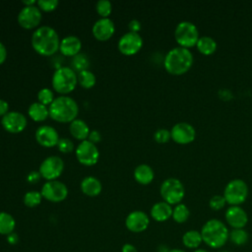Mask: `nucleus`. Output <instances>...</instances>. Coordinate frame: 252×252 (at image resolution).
Returning a JSON list of instances; mask_svg holds the SVG:
<instances>
[{
    "mask_svg": "<svg viewBox=\"0 0 252 252\" xmlns=\"http://www.w3.org/2000/svg\"><path fill=\"white\" fill-rule=\"evenodd\" d=\"M60 38L57 32L49 26L37 28L32 34V46L42 56H51L59 50Z\"/></svg>",
    "mask_w": 252,
    "mask_h": 252,
    "instance_id": "f257e3e1",
    "label": "nucleus"
},
{
    "mask_svg": "<svg viewBox=\"0 0 252 252\" xmlns=\"http://www.w3.org/2000/svg\"><path fill=\"white\" fill-rule=\"evenodd\" d=\"M193 55L188 48L181 46L170 49L163 60L165 70L171 75H183L193 65Z\"/></svg>",
    "mask_w": 252,
    "mask_h": 252,
    "instance_id": "f03ea898",
    "label": "nucleus"
},
{
    "mask_svg": "<svg viewBox=\"0 0 252 252\" xmlns=\"http://www.w3.org/2000/svg\"><path fill=\"white\" fill-rule=\"evenodd\" d=\"M49 116L60 123L72 122L77 119L79 106L76 100L68 95H59L54 98L48 107Z\"/></svg>",
    "mask_w": 252,
    "mask_h": 252,
    "instance_id": "7ed1b4c3",
    "label": "nucleus"
},
{
    "mask_svg": "<svg viewBox=\"0 0 252 252\" xmlns=\"http://www.w3.org/2000/svg\"><path fill=\"white\" fill-rule=\"evenodd\" d=\"M203 242L211 248H220L228 240L229 231L227 226L220 220L212 219L204 223L201 229Z\"/></svg>",
    "mask_w": 252,
    "mask_h": 252,
    "instance_id": "20e7f679",
    "label": "nucleus"
},
{
    "mask_svg": "<svg viewBox=\"0 0 252 252\" xmlns=\"http://www.w3.org/2000/svg\"><path fill=\"white\" fill-rule=\"evenodd\" d=\"M78 84L77 73L70 67L57 68L51 78L53 90L60 94H67L73 92Z\"/></svg>",
    "mask_w": 252,
    "mask_h": 252,
    "instance_id": "39448f33",
    "label": "nucleus"
},
{
    "mask_svg": "<svg viewBox=\"0 0 252 252\" xmlns=\"http://www.w3.org/2000/svg\"><path fill=\"white\" fill-rule=\"evenodd\" d=\"M174 37L179 46L190 48L197 44L199 39V32L197 27L188 21L180 22L174 31Z\"/></svg>",
    "mask_w": 252,
    "mask_h": 252,
    "instance_id": "423d86ee",
    "label": "nucleus"
},
{
    "mask_svg": "<svg viewBox=\"0 0 252 252\" xmlns=\"http://www.w3.org/2000/svg\"><path fill=\"white\" fill-rule=\"evenodd\" d=\"M159 192L163 201L169 205L180 204L185 195V189L182 182L173 177L167 178L161 183Z\"/></svg>",
    "mask_w": 252,
    "mask_h": 252,
    "instance_id": "0eeeda50",
    "label": "nucleus"
},
{
    "mask_svg": "<svg viewBox=\"0 0 252 252\" xmlns=\"http://www.w3.org/2000/svg\"><path fill=\"white\" fill-rule=\"evenodd\" d=\"M248 196V186L242 179H233L229 181L224 190L223 197L226 204L230 206H239L244 203Z\"/></svg>",
    "mask_w": 252,
    "mask_h": 252,
    "instance_id": "6e6552de",
    "label": "nucleus"
},
{
    "mask_svg": "<svg viewBox=\"0 0 252 252\" xmlns=\"http://www.w3.org/2000/svg\"><path fill=\"white\" fill-rule=\"evenodd\" d=\"M64 161L57 156H49L42 160L38 172L47 181L56 180L63 172Z\"/></svg>",
    "mask_w": 252,
    "mask_h": 252,
    "instance_id": "1a4fd4ad",
    "label": "nucleus"
},
{
    "mask_svg": "<svg viewBox=\"0 0 252 252\" xmlns=\"http://www.w3.org/2000/svg\"><path fill=\"white\" fill-rule=\"evenodd\" d=\"M75 155L78 161L86 166H92L95 164L99 158V152L96 145L91 143L88 140L80 142L75 150Z\"/></svg>",
    "mask_w": 252,
    "mask_h": 252,
    "instance_id": "9d476101",
    "label": "nucleus"
},
{
    "mask_svg": "<svg viewBox=\"0 0 252 252\" xmlns=\"http://www.w3.org/2000/svg\"><path fill=\"white\" fill-rule=\"evenodd\" d=\"M42 198L47 201L58 203L64 201L68 196L67 186L59 180H50L46 181L40 190Z\"/></svg>",
    "mask_w": 252,
    "mask_h": 252,
    "instance_id": "9b49d317",
    "label": "nucleus"
},
{
    "mask_svg": "<svg viewBox=\"0 0 252 252\" xmlns=\"http://www.w3.org/2000/svg\"><path fill=\"white\" fill-rule=\"evenodd\" d=\"M143 46V38L139 32H127L118 40L117 47L119 51L127 56L134 55Z\"/></svg>",
    "mask_w": 252,
    "mask_h": 252,
    "instance_id": "f8f14e48",
    "label": "nucleus"
},
{
    "mask_svg": "<svg viewBox=\"0 0 252 252\" xmlns=\"http://www.w3.org/2000/svg\"><path fill=\"white\" fill-rule=\"evenodd\" d=\"M41 11L40 9L33 5V6H24L18 14V23L19 25L26 29L32 30L36 28L41 22Z\"/></svg>",
    "mask_w": 252,
    "mask_h": 252,
    "instance_id": "ddd939ff",
    "label": "nucleus"
},
{
    "mask_svg": "<svg viewBox=\"0 0 252 252\" xmlns=\"http://www.w3.org/2000/svg\"><path fill=\"white\" fill-rule=\"evenodd\" d=\"M171 139L179 145H187L195 140V128L187 122L176 123L170 130Z\"/></svg>",
    "mask_w": 252,
    "mask_h": 252,
    "instance_id": "4468645a",
    "label": "nucleus"
},
{
    "mask_svg": "<svg viewBox=\"0 0 252 252\" xmlns=\"http://www.w3.org/2000/svg\"><path fill=\"white\" fill-rule=\"evenodd\" d=\"M27 123V117L19 111H9L1 118L2 127L12 134L22 132L26 128Z\"/></svg>",
    "mask_w": 252,
    "mask_h": 252,
    "instance_id": "2eb2a0df",
    "label": "nucleus"
},
{
    "mask_svg": "<svg viewBox=\"0 0 252 252\" xmlns=\"http://www.w3.org/2000/svg\"><path fill=\"white\" fill-rule=\"evenodd\" d=\"M150 224L149 216L143 211L131 212L125 220V225L132 232H142L148 228Z\"/></svg>",
    "mask_w": 252,
    "mask_h": 252,
    "instance_id": "dca6fc26",
    "label": "nucleus"
},
{
    "mask_svg": "<svg viewBox=\"0 0 252 252\" xmlns=\"http://www.w3.org/2000/svg\"><path fill=\"white\" fill-rule=\"evenodd\" d=\"M34 137L36 142L45 148H51L57 145L59 141V135L55 128L49 125H41L39 126L34 133Z\"/></svg>",
    "mask_w": 252,
    "mask_h": 252,
    "instance_id": "f3484780",
    "label": "nucleus"
},
{
    "mask_svg": "<svg viewBox=\"0 0 252 252\" xmlns=\"http://www.w3.org/2000/svg\"><path fill=\"white\" fill-rule=\"evenodd\" d=\"M92 32L95 39L99 41H106L114 34L115 26L111 19L100 18L94 24Z\"/></svg>",
    "mask_w": 252,
    "mask_h": 252,
    "instance_id": "a211bd4d",
    "label": "nucleus"
},
{
    "mask_svg": "<svg viewBox=\"0 0 252 252\" xmlns=\"http://www.w3.org/2000/svg\"><path fill=\"white\" fill-rule=\"evenodd\" d=\"M225 220L233 228H244L248 222V216L240 206H230L224 214Z\"/></svg>",
    "mask_w": 252,
    "mask_h": 252,
    "instance_id": "6ab92c4d",
    "label": "nucleus"
},
{
    "mask_svg": "<svg viewBox=\"0 0 252 252\" xmlns=\"http://www.w3.org/2000/svg\"><path fill=\"white\" fill-rule=\"evenodd\" d=\"M82 48V41L76 35H67L60 40L59 51L62 55L74 57L80 53Z\"/></svg>",
    "mask_w": 252,
    "mask_h": 252,
    "instance_id": "aec40b11",
    "label": "nucleus"
},
{
    "mask_svg": "<svg viewBox=\"0 0 252 252\" xmlns=\"http://www.w3.org/2000/svg\"><path fill=\"white\" fill-rule=\"evenodd\" d=\"M172 207L164 201L154 204L151 209V217L158 222L165 221L172 216Z\"/></svg>",
    "mask_w": 252,
    "mask_h": 252,
    "instance_id": "412c9836",
    "label": "nucleus"
},
{
    "mask_svg": "<svg viewBox=\"0 0 252 252\" xmlns=\"http://www.w3.org/2000/svg\"><path fill=\"white\" fill-rule=\"evenodd\" d=\"M82 192L89 197H95L100 194L102 190V185L100 181L94 176H87L81 181Z\"/></svg>",
    "mask_w": 252,
    "mask_h": 252,
    "instance_id": "4be33fe9",
    "label": "nucleus"
},
{
    "mask_svg": "<svg viewBox=\"0 0 252 252\" xmlns=\"http://www.w3.org/2000/svg\"><path fill=\"white\" fill-rule=\"evenodd\" d=\"M69 131L75 139L80 140L81 142L87 140L89 137V134L91 132L88 124L85 121H83L82 119L73 120L70 123Z\"/></svg>",
    "mask_w": 252,
    "mask_h": 252,
    "instance_id": "5701e85b",
    "label": "nucleus"
},
{
    "mask_svg": "<svg viewBox=\"0 0 252 252\" xmlns=\"http://www.w3.org/2000/svg\"><path fill=\"white\" fill-rule=\"evenodd\" d=\"M154 177H155L154 170L149 164H146V163L139 164L134 170L135 180L142 185L150 184L153 181Z\"/></svg>",
    "mask_w": 252,
    "mask_h": 252,
    "instance_id": "b1692460",
    "label": "nucleus"
},
{
    "mask_svg": "<svg viewBox=\"0 0 252 252\" xmlns=\"http://www.w3.org/2000/svg\"><path fill=\"white\" fill-rule=\"evenodd\" d=\"M28 114L35 122L44 121L49 116V110L46 105L40 102H32L28 108Z\"/></svg>",
    "mask_w": 252,
    "mask_h": 252,
    "instance_id": "393cba45",
    "label": "nucleus"
},
{
    "mask_svg": "<svg viewBox=\"0 0 252 252\" xmlns=\"http://www.w3.org/2000/svg\"><path fill=\"white\" fill-rule=\"evenodd\" d=\"M203 242L201 232L195 229L187 230L183 235H182V243L186 248L189 249H198L201 243Z\"/></svg>",
    "mask_w": 252,
    "mask_h": 252,
    "instance_id": "a878e982",
    "label": "nucleus"
},
{
    "mask_svg": "<svg viewBox=\"0 0 252 252\" xmlns=\"http://www.w3.org/2000/svg\"><path fill=\"white\" fill-rule=\"evenodd\" d=\"M196 46L199 52L202 53L203 55H211L217 50L218 45L216 40L213 37L205 35V36L199 37Z\"/></svg>",
    "mask_w": 252,
    "mask_h": 252,
    "instance_id": "bb28decb",
    "label": "nucleus"
},
{
    "mask_svg": "<svg viewBox=\"0 0 252 252\" xmlns=\"http://www.w3.org/2000/svg\"><path fill=\"white\" fill-rule=\"evenodd\" d=\"M16 226V220L12 215L0 212V234L8 235L12 233Z\"/></svg>",
    "mask_w": 252,
    "mask_h": 252,
    "instance_id": "cd10ccee",
    "label": "nucleus"
},
{
    "mask_svg": "<svg viewBox=\"0 0 252 252\" xmlns=\"http://www.w3.org/2000/svg\"><path fill=\"white\" fill-rule=\"evenodd\" d=\"M189 216H190V211L188 207L185 204L180 203L175 205V207L173 208L171 218L175 222L183 223L189 219Z\"/></svg>",
    "mask_w": 252,
    "mask_h": 252,
    "instance_id": "c85d7f7f",
    "label": "nucleus"
},
{
    "mask_svg": "<svg viewBox=\"0 0 252 252\" xmlns=\"http://www.w3.org/2000/svg\"><path fill=\"white\" fill-rule=\"evenodd\" d=\"M228 239L232 244L241 246L248 242L249 235L244 228H233L231 231H229Z\"/></svg>",
    "mask_w": 252,
    "mask_h": 252,
    "instance_id": "c756f323",
    "label": "nucleus"
},
{
    "mask_svg": "<svg viewBox=\"0 0 252 252\" xmlns=\"http://www.w3.org/2000/svg\"><path fill=\"white\" fill-rule=\"evenodd\" d=\"M77 77H78V83L84 89H92L95 85V82H96L95 76L93 72L89 70H84L79 72L77 74Z\"/></svg>",
    "mask_w": 252,
    "mask_h": 252,
    "instance_id": "7c9ffc66",
    "label": "nucleus"
},
{
    "mask_svg": "<svg viewBox=\"0 0 252 252\" xmlns=\"http://www.w3.org/2000/svg\"><path fill=\"white\" fill-rule=\"evenodd\" d=\"M42 195L38 191H29L24 195V204L29 208H34L41 203Z\"/></svg>",
    "mask_w": 252,
    "mask_h": 252,
    "instance_id": "2f4dec72",
    "label": "nucleus"
},
{
    "mask_svg": "<svg viewBox=\"0 0 252 252\" xmlns=\"http://www.w3.org/2000/svg\"><path fill=\"white\" fill-rule=\"evenodd\" d=\"M73 70L76 72H81L84 70H88V66H89V58L85 53H79L76 56L73 57Z\"/></svg>",
    "mask_w": 252,
    "mask_h": 252,
    "instance_id": "473e14b6",
    "label": "nucleus"
},
{
    "mask_svg": "<svg viewBox=\"0 0 252 252\" xmlns=\"http://www.w3.org/2000/svg\"><path fill=\"white\" fill-rule=\"evenodd\" d=\"M95 10L101 18H108L112 12V4L108 0H99L95 4Z\"/></svg>",
    "mask_w": 252,
    "mask_h": 252,
    "instance_id": "72a5a7b5",
    "label": "nucleus"
},
{
    "mask_svg": "<svg viewBox=\"0 0 252 252\" xmlns=\"http://www.w3.org/2000/svg\"><path fill=\"white\" fill-rule=\"evenodd\" d=\"M37 100L43 105H50L54 100V94L48 88L40 89L37 93Z\"/></svg>",
    "mask_w": 252,
    "mask_h": 252,
    "instance_id": "f704fd0d",
    "label": "nucleus"
},
{
    "mask_svg": "<svg viewBox=\"0 0 252 252\" xmlns=\"http://www.w3.org/2000/svg\"><path fill=\"white\" fill-rule=\"evenodd\" d=\"M56 146H57V149L59 150V152H61L63 154L72 153L75 148L73 141L68 138H60Z\"/></svg>",
    "mask_w": 252,
    "mask_h": 252,
    "instance_id": "c9c22d12",
    "label": "nucleus"
},
{
    "mask_svg": "<svg viewBox=\"0 0 252 252\" xmlns=\"http://www.w3.org/2000/svg\"><path fill=\"white\" fill-rule=\"evenodd\" d=\"M59 5L58 0H38L36 2V6L43 12H51L54 11Z\"/></svg>",
    "mask_w": 252,
    "mask_h": 252,
    "instance_id": "e433bc0d",
    "label": "nucleus"
},
{
    "mask_svg": "<svg viewBox=\"0 0 252 252\" xmlns=\"http://www.w3.org/2000/svg\"><path fill=\"white\" fill-rule=\"evenodd\" d=\"M226 204V201L223 195H215L209 201V206L213 211H220L221 210Z\"/></svg>",
    "mask_w": 252,
    "mask_h": 252,
    "instance_id": "4c0bfd02",
    "label": "nucleus"
},
{
    "mask_svg": "<svg viewBox=\"0 0 252 252\" xmlns=\"http://www.w3.org/2000/svg\"><path fill=\"white\" fill-rule=\"evenodd\" d=\"M154 139L157 143L158 144H164L167 143L170 139H171V135H170V131H168L167 129H158L155 132L154 134Z\"/></svg>",
    "mask_w": 252,
    "mask_h": 252,
    "instance_id": "58836bf2",
    "label": "nucleus"
},
{
    "mask_svg": "<svg viewBox=\"0 0 252 252\" xmlns=\"http://www.w3.org/2000/svg\"><path fill=\"white\" fill-rule=\"evenodd\" d=\"M88 141H90L91 143L93 144H97L101 141V135L100 133L97 131V130H92L89 134V137H88Z\"/></svg>",
    "mask_w": 252,
    "mask_h": 252,
    "instance_id": "ea45409f",
    "label": "nucleus"
},
{
    "mask_svg": "<svg viewBox=\"0 0 252 252\" xmlns=\"http://www.w3.org/2000/svg\"><path fill=\"white\" fill-rule=\"evenodd\" d=\"M41 178V175L38 171H35V170H32L31 171L28 176H27V180L29 183H36L38 182V180Z\"/></svg>",
    "mask_w": 252,
    "mask_h": 252,
    "instance_id": "a19ab883",
    "label": "nucleus"
},
{
    "mask_svg": "<svg viewBox=\"0 0 252 252\" xmlns=\"http://www.w3.org/2000/svg\"><path fill=\"white\" fill-rule=\"evenodd\" d=\"M129 32H138L141 30V23L138 20H131L128 24Z\"/></svg>",
    "mask_w": 252,
    "mask_h": 252,
    "instance_id": "79ce46f5",
    "label": "nucleus"
},
{
    "mask_svg": "<svg viewBox=\"0 0 252 252\" xmlns=\"http://www.w3.org/2000/svg\"><path fill=\"white\" fill-rule=\"evenodd\" d=\"M8 112H9V103L6 100L0 98V116L3 117Z\"/></svg>",
    "mask_w": 252,
    "mask_h": 252,
    "instance_id": "37998d69",
    "label": "nucleus"
},
{
    "mask_svg": "<svg viewBox=\"0 0 252 252\" xmlns=\"http://www.w3.org/2000/svg\"><path fill=\"white\" fill-rule=\"evenodd\" d=\"M7 58V49L3 42L0 41V65H2Z\"/></svg>",
    "mask_w": 252,
    "mask_h": 252,
    "instance_id": "c03bdc74",
    "label": "nucleus"
},
{
    "mask_svg": "<svg viewBox=\"0 0 252 252\" xmlns=\"http://www.w3.org/2000/svg\"><path fill=\"white\" fill-rule=\"evenodd\" d=\"M7 241H8V243H10V244H12V245H14V244H17L18 242H19V236H18V234L16 233V232H12V233H10V234H8L7 235Z\"/></svg>",
    "mask_w": 252,
    "mask_h": 252,
    "instance_id": "a18cd8bd",
    "label": "nucleus"
},
{
    "mask_svg": "<svg viewBox=\"0 0 252 252\" xmlns=\"http://www.w3.org/2000/svg\"><path fill=\"white\" fill-rule=\"evenodd\" d=\"M122 252H138L137 248L133 245V244H130V243H126L122 246Z\"/></svg>",
    "mask_w": 252,
    "mask_h": 252,
    "instance_id": "49530a36",
    "label": "nucleus"
},
{
    "mask_svg": "<svg viewBox=\"0 0 252 252\" xmlns=\"http://www.w3.org/2000/svg\"><path fill=\"white\" fill-rule=\"evenodd\" d=\"M36 2L35 0H24L23 1V4L25 6H33V5H36Z\"/></svg>",
    "mask_w": 252,
    "mask_h": 252,
    "instance_id": "de8ad7c7",
    "label": "nucleus"
},
{
    "mask_svg": "<svg viewBox=\"0 0 252 252\" xmlns=\"http://www.w3.org/2000/svg\"><path fill=\"white\" fill-rule=\"evenodd\" d=\"M167 252H186V251H184V250H182V249L174 248V249H170V250H168Z\"/></svg>",
    "mask_w": 252,
    "mask_h": 252,
    "instance_id": "09e8293b",
    "label": "nucleus"
},
{
    "mask_svg": "<svg viewBox=\"0 0 252 252\" xmlns=\"http://www.w3.org/2000/svg\"><path fill=\"white\" fill-rule=\"evenodd\" d=\"M193 252H208V251H207V250H205V249H201V248H198V249L194 250Z\"/></svg>",
    "mask_w": 252,
    "mask_h": 252,
    "instance_id": "8fccbe9b",
    "label": "nucleus"
},
{
    "mask_svg": "<svg viewBox=\"0 0 252 252\" xmlns=\"http://www.w3.org/2000/svg\"><path fill=\"white\" fill-rule=\"evenodd\" d=\"M220 252H229V251H226V250H222V251H220Z\"/></svg>",
    "mask_w": 252,
    "mask_h": 252,
    "instance_id": "3c124183",
    "label": "nucleus"
}]
</instances>
